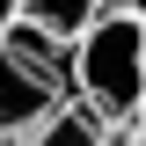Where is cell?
Returning a JSON list of instances; mask_svg holds the SVG:
<instances>
[{
  "label": "cell",
  "mask_w": 146,
  "mask_h": 146,
  "mask_svg": "<svg viewBox=\"0 0 146 146\" xmlns=\"http://www.w3.org/2000/svg\"><path fill=\"white\" fill-rule=\"evenodd\" d=\"M22 146H124V131H117V124H102L88 102H73V95H66L44 124H29V131H22Z\"/></svg>",
  "instance_id": "obj_3"
},
{
  "label": "cell",
  "mask_w": 146,
  "mask_h": 146,
  "mask_svg": "<svg viewBox=\"0 0 146 146\" xmlns=\"http://www.w3.org/2000/svg\"><path fill=\"white\" fill-rule=\"evenodd\" d=\"M66 44H51L29 22H7L0 36V131L22 139L29 124H44L58 102H66Z\"/></svg>",
  "instance_id": "obj_2"
},
{
  "label": "cell",
  "mask_w": 146,
  "mask_h": 146,
  "mask_svg": "<svg viewBox=\"0 0 146 146\" xmlns=\"http://www.w3.org/2000/svg\"><path fill=\"white\" fill-rule=\"evenodd\" d=\"M102 7H117V15H139V22H146V0H102Z\"/></svg>",
  "instance_id": "obj_6"
},
{
  "label": "cell",
  "mask_w": 146,
  "mask_h": 146,
  "mask_svg": "<svg viewBox=\"0 0 146 146\" xmlns=\"http://www.w3.org/2000/svg\"><path fill=\"white\" fill-rule=\"evenodd\" d=\"M0 146H22V139H7V131H0Z\"/></svg>",
  "instance_id": "obj_8"
},
{
  "label": "cell",
  "mask_w": 146,
  "mask_h": 146,
  "mask_svg": "<svg viewBox=\"0 0 146 146\" xmlns=\"http://www.w3.org/2000/svg\"><path fill=\"white\" fill-rule=\"evenodd\" d=\"M22 15V0H0V36H7V22Z\"/></svg>",
  "instance_id": "obj_7"
},
{
  "label": "cell",
  "mask_w": 146,
  "mask_h": 146,
  "mask_svg": "<svg viewBox=\"0 0 146 146\" xmlns=\"http://www.w3.org/2000/svg\"><path fill=\"white\" fill-rule=\"evenodd\" d=\"M95 15H102V0H22V15H15V22L44 29L51 44H73V36L88 29Z\"/></svg>",
  "instance_id": "obj_4"
},
{
  "label": "cell",
  "mask_w": 146,
  "mask_h": 146,
  "mask_svg": "<svg viewBox=\"0 0 146 146\" xmlns=\"http://www.w3.org/2000/svg\"><path fill=\"white\" fill-rule=\"evenodd\" d=\"M66 88H73V102H88L102 124H124L131 110H139V95H146V22L102 7V15L66 44Z\"/></svg>",
  "instance_id": "obj_1"
},
{
  "label": "cell",
  "mask_w": 146,
  "mask_h": 146,
  "mask_svg": "<svg viewBox=\"0 0 146 146\" xmlns=\"http://www.w3.org/2000/svg\"><path fill=\"white\" fill-rule=\"evenodd\" d=\"M117 131H124V146H146V95H139V110H131Z\"/></svg>",
  "instance_id": "obj_5"
}]
</instances>
